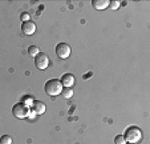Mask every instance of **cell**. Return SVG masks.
<instances>
[{
	"label": "cell",
	"mask_w": 150,
	"mask_h": 144,
	"mask_svg": "<svg viewBox=\"0 0 150 144\" xmlns=\"http://www.w3.org/2000/svg\"><path fill=\"white\" fill-rule=\"evenodd\" d=\"M20 20H21V23L29 21V14H27V12H24V14H21V16H20Z\"/></svg>",
	"instance_id": "obj_14"
},
{
	"label": "cell",
	"mask_w": 150,
	"mask_h": 144,
	"mask_svg": "<svg viewBox=\"0 0 150 144\" xmlns=\"http://www.w3.org/2000/svg\"><path fill=\"white\" fill-rule=\"evenodd\" d=\"M92 6L94 9H105L109 7V0H92Z\"/></svg>",
	"instance_id": "obj_8"
},
{
	"label": "cell",
	"mask_w": 150,
	"mask_h": 144,
	"mask_svg": "<svg viewBox=\"0 0 150 144\" xmlns=\"http://www.w3.org/2000/svg\"><path fill=\"white\" fill-rule=\"evenodd\" d=\"M61 95L64 99H71L72 96H73V90L72 88H62Z\"/></svg>",
	"instance_id": "obj_10"
},
{
	"label": "cell",
	"mask_w": 150,
	"mask_h": 144,
	"mask_svg": "<svg viewBox=\"0 0 150 144\" xmlns=\"http://www.w3.org/2000/svg\"><path fill=\"white\" fill-rule=\"evenodd\" d=\"M74 76L72 74H64L61 76V79H60V83L62 84V87L64 88H71L72 85L74 84Z\"/></svg>",
	"instance_id": "obj_7"
},
{
	"label": "cell",
	"mask_w": 150,
	"mask_h": 144,
	"mask_svg": "<svg viewBox=\"0 0 150 144\" xmlns=\"http://www.w3.org/2000/svg\"><path fill=\"white\" fill-rule=\"evenodd\" d=\"M36 115H37V113L35 112V111H32V112H29L28 117H29V119H35V117H36Z\"/></svg>",
	"instance_id": "obj_16"
},
{
	"label": "cell",
	"mask_w": 150,
	"mask_h": 144,
	"mask_svg": "<svg viewBox=\"0 0 150 144\" xmlns=\"http://www.w3.org/2000/svg\"><path fill=\"white\" fill-rule=\"evenodd\" d=\"M35 65H36L37 69H47L49 65V59L45 54H39L35 57Z\"/></svg>",
	"instance_id": "obj_5"
},
{
	"label": "cell",
	"mask_w": 150,
	"mask_h": 144,
	"mask_svg": "<svg viewBox=\"0 0 150 144\" xmlns=\"http://www.w3.org/2000/svg\"><path fill=\"white\" fill-rule=\"evenodd\" d=\"M126 144H132V143H126Z\"/></svg>",
	"instance_id": "obj_17"
},
{
	"label": "cell",
	"mask_w": 150,
	"mask_h": 144,
	"mask_svg": "<svg viewBox=\"0 0 150 144\" xmlns=\"http://www.w3.org/2000/svg\"><path fill=\"white\" fill-rule=\"evenodd\" d=\"M28 54H29V56L36 57L37 55L40 54V52H39V48H37L36 45H31V47L28 48Z\"/></svg>",
	"instance_id": "obj_11"
},
{
	"label": "cell",
	"mask_w": 150,
	"mask_h": 144,
	"mask_svg": "<svg viewBox=\"0 0 150 144\" xmlns=\"http://www.w3.org/2000/svg\"><path fill=\"white\" fill-rule=\"evenodd\" d=\"M114 144H126V140H125L124 135H118L114 138Z\"/></svg>",
	"instance_id": "obj_13"
},
{
	"label": "cell",
	"mask_w": 150,
	"mask_h": 144,
	"mask_svg": "<svg viewBox=\"0 0 150 144\" xmlns=\"http://www.w3.org/2000/svg\"><path fill=\"white\" fill-rule=\"evenodd\" d=\"M56 55L60 59H68L71 56V47L67 43H60L56 47Z\"/></svg>",
	"instance_id": "obj_4"
},
{
	"label": "cell",
	"mask_w": 150,
	"mask_h": 144,
	"mask_svg": "<svg viewBox=\"0 0 150 144\" xmlns=\"http://www.w3.org/2000/svg\"><path fill=\"white\" fill-rule=\"evenodd\" d=\"M0 144H12V138L9 135H3L0 138Z\"/></svg>",
	"instance_id": "obj_12"
},
{
	"label": "cell",
	"mask_w": 150,
	"mask_h": 144,
	"mask_svg": "<svg viewBox=\"0 0 150 144\" xmlns=\"http://www.w3.org/2000/svg\"><path fill=\"white\" fill-rule=\"evenodd\" d=\"M125 140L127 143H132V144H137L141 141L142 139V131L139 130L138 127H129L126 131H125V135H124Z\"/></svg>",
	"instance_id": "obj_2"
},
{
	"label": "cell",
	"mask_w": 150,
	"mask_h": 144,
	"mask_svg": "<svg viewBox=\"0 0 150 144\" xmlns=\"http://www.w3.org/2000/svg\"><path fill=\"white\" fill-rule=\"evenodd\" d=\"M109 7H110L112 9H117L120 7V3H118V1H116V0H113V1H109Z\"/></svg>",
	"instance_id": "obj_15"
},
{
	"label": "cell",
	"mask_w": 150,
	"mask_h": 144,
	"mask_svg": "<svg viewBox=\"0 0 150 144\" xmlns=\"http://www.w3.org/2000/svg\"><path fill=\"white\" fill-rule=\"evenodd\" d=\"M62 84L60 83V80L57 79H49L48 82L45 83V85H44V90H45V92L48 93L49 96H52V97H54V96L60 95L62 91Z\"/></svg>",
	"instance_id": "obj_1"
},
{
	"label": "cell",
	"mask_w": 150,
	"mask_h": 144,
	"mask_svg": "<svg viewBox=\"0 0 150 144\" xmlns=\"http://www.w3.org/2000/svg\"><path fill=\"white\" fill-rule=\"evenodd\" d=\"M29 112H31V111H29V107L25 104V103H17V104H15L13 107H12V113H13V116L17 119L28 117Z\"/></svg>",
	"instance_id": "obj_3"
},
{
	"label": "cell",
	"mask_w": 150,
	"mask_h": 144,
	"mask_svg": "<svg viewBox=\"0 0 150 144\" xmlns=\"http://www.w3.org/2000/svg\"><path fill=\"white\" fill-rule=\"evenodd\" d=\"M32 107H33V111L37 113V115H42V113L45 112V105L42 102H39V100H35L32 103Z\"/></svg>",
	"instance_id": "obj_9"
},
{
	"label": "cell",
	"mask_w": 150,
	"mask_h": 144,
	"mask_svg": "<svg viewBox=\"0 0 150 144\" xmlns=\"http://www.w3.org/2000/svg\"><path fill=\"white\" fill-rule=\"evenodd\" d=\"M21 31H23L24 35H27V36H31V35L35 34V31H36V24H35L33 21H25L21 24Z\"/></svg>",
	"instance_id": "obj_6"
}]
</instances>
